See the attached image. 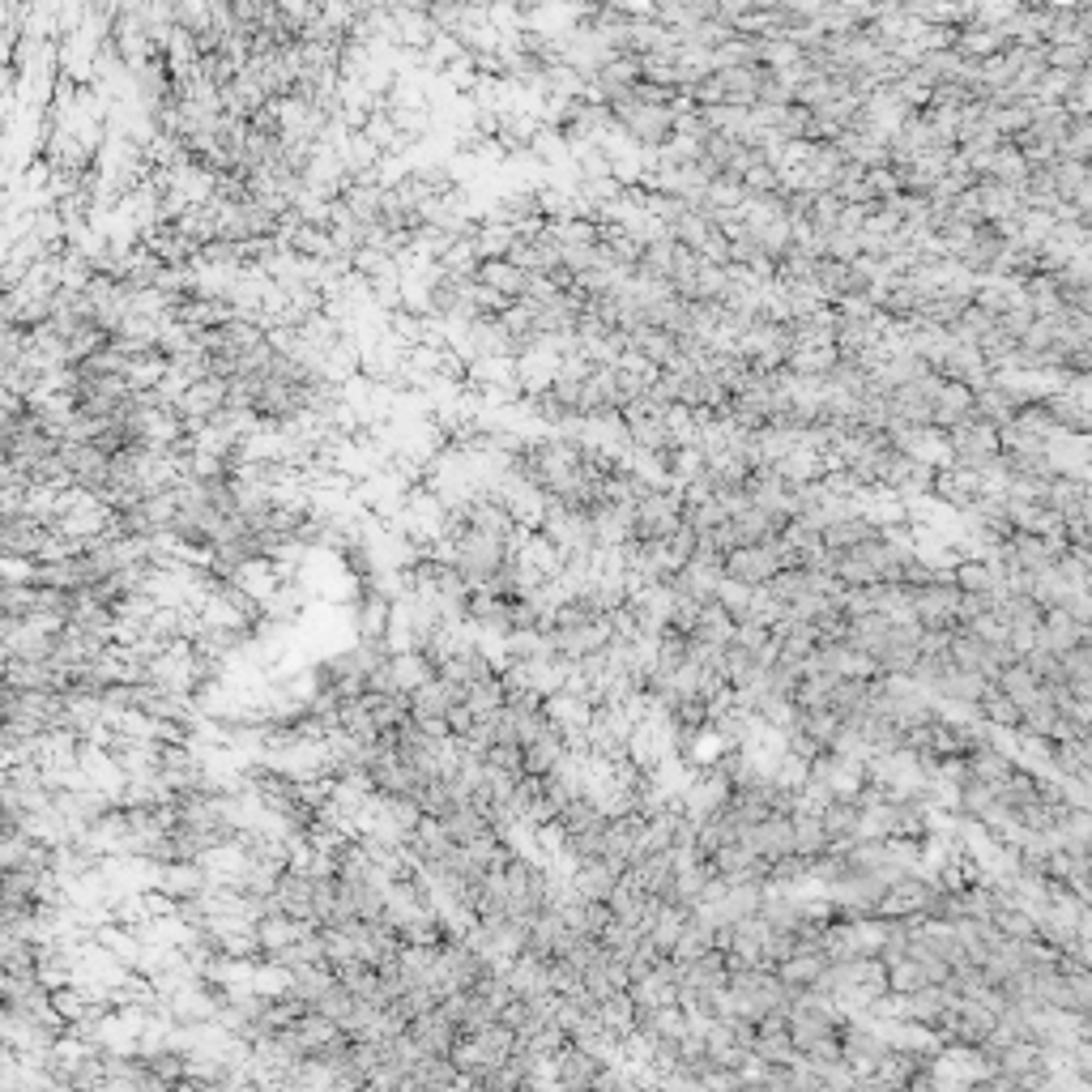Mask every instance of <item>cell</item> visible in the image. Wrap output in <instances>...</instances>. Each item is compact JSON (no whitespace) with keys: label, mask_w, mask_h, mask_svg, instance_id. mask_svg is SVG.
Masks as SVG:
<instances>
[{"label":"cell","mask_w":1092,"mask_h":1092,"mask_svg":"<svg viewBox=\"0 0 1092 1092\" xmlns=\"http://www.w3.org/2000/svg\"><path fill=\"white\" fill-rule=\"evenodd\" d=\"M688 521V503L675 487H648L632 503V538L641 543H666Z\"/></svg>","instance_id":"6da1fadb"},{"label":"cell","mask_w":1092,"mask_h":1092,"mask_svg":"<svg viewBox=\"0 0 1092 1092\" xmlns=\"http://www.w3.org/2000/svg\"><path fill=\"white\" fill-rule=\"evenodd\" d=\"M918 657H922V632H918V623H900L893 619L888 623V632H884V641L875 648V670L879 675H913V666H918Z\"/></svg>","instance_id":"7a4b0ae2"},{"label":"cell","mask_w":1092,"mask_h":1092,"mask_svg":"<svg viewBox=\"0 0 1092 1092\" xmlns=\"http://www.w3.org/2000/svg\"><path fill=\"white\" fill-rule=\"evenodd\" d=\"M602 1067H606V1063L597 1058L594 1049L563 1042L555 1049V1058H550V1084H555V1089H594Z\"/></svg>","instance_id":"3957f363"},{"label":"cell","mask_w":1092,"mask_h":1092,"mask_svg":"<svg viewBox=\"0 0 1092 1092\" xmlns=\"http://www.w3.org/2000/svg\"><path fill=\"white\" fill-rule=\"evenodd\" d=\"M739 841L751 849V853H760L764 862H773V858H786V853H794V824H790V815H764L760 824H751L743 828V837Z\"/></svg>","instance_id":"277c9868"},{"label":"cell","mask_w":1092,"mask_h":1092,"mask_svg":"<svg viewBox=\"0 0 1092 1092\" xmlns=\"http://www.w3.org/2000/svg\"><path fill=\"white\" fill-rule=\"evenodd\" d=\"M1080 641H1092L1089 623H1076L1063 606H1049V610H1042V623H1038V632H1033V645L1049 648V653L1058 657L1063 648L1080 645Z\"/></svg>","instance_id":"5b68a950"},{"label":"cell","mask_w":1092,"mask_h":1092,"mask_svg":"<svg viewBox=\"0 0 1092 1092\" xmlns=\"http://www.w3.org/2000/svg\"><path fill=\"white\" fill-rule=\"evenodd\" d=\"M824 969H828V956L815 951V947H798V951H790L786 960L773 964V973L781 978L786 991H811V986H820Z\"/></svg>","instance_id":"8992f818"},{"label":"cell","mask_w":1092,"mask_h":1092,"mask_svg":"<svg viewBox=\"0 0 1092 1092\" xmlns=\"http://www.w3.org/2000/svg\"><path fill=\"white\" fill-rule=\"evenodd\" d=\"M820 538H824V550H853V546L871 543V538H884V525H875V521L858 508V512H849V517L828 521V525L820 530Z\"/></svg>","instance_id":"52a82bcc"},{"label":"cell","mask_w":1092,"mask_h":1092,"mask_svg":"<svg viewBox=\"0 0 1092 1092\" xmlns=\"http://www.w3.org/2000/svg\"><path fill=\"white\" fill-rule=\"evenodd\" d=\"M820 820H824V833H828L833 845L862 837V806H858V798H833V802H824Z\"/></svg>","instance_id":"ba28073f"},{"label":"cell","mask_w":1092,"mask_h":1092,"mask_svg":"<svg viewBox=\"0 0 1092 1092\" xmlns=\"http://www.w3.org/2000/svg\"><path fill=\"white\" fill-rule=\"evenodd\" d=\"M615 884H619V875H615L602 858H597V862H577V866L568 871V888L577 896H585V900H610Z\"/></svg>","instance_id":"9c48e42d"},{"label":"cell","mask_w":1092,"mask_h":1092,"mask_svg":"<svg viewBox=\"0 0 1092 1092\" xmlns=\"http://www.w3.org/2000/svg\"><path fill=\"white\" fill-rule=\"evenodd\" d=\"M994 688H998L1003 695H1011V700H1016V704L1024 708V704H1033V700L1042 695L1045 683L1038 679V675H1033V670H1029V666H1024V662H1020V657H1016L1011 666H1003V670H998Z\"/></svg>","instance_id":"30bf717a"},{"label":"cell","mask_w":1092,"mask_h":1092,"mask_svg":"<svg viewBox=\"0 0 1092 1092\" xmlns=\"http://www.w3.org/2000/svg\"><path fill=\"white\" fill-rule=\"evenodd\" d=\"M790 824H794V853H802V858H820V853L833 845L828 841V833H824L820 811L798 806V811H790Z\"/></svg>","instance_id":"8fae6325"},{"label":"cell","mask_w":1092,"mask_h":1092,"mask_svg":"<svg viewBox=\"0 0 1092 1092\" xmlns=\"http://www.w3.org/2000/svg\"><path fill=\"white\" fill-rule=\"evenodd\" d=\"M978 717L986 721V726H994V730H1016L1020 726V704L1011 700V695H1003L994 683H986V692L978 695Z\"/></svg>","instance_id":"7c38bea8"},{"label":"cell","mask_w":1092,"mask_h":1092,"mask_svg":"<svg viewBox=\"0 0 1092 1092\" xmlns=\"http://www.w3.org/2000/svg\"><path fill=\"white\" fill-rule=\"evenodd\" d=\"M597 1020H602V1029L615 1033V1038L632 1033V1024H636V1003H632V994L615 991V994H606V998H597Z\"/></svg>","instance_id":"4fadbf2b"},{"label":"cell","mask_w":1092,"mask_h":1092,"mask_svg":"<svg viewBox=\"0 0 1092 1092\" xmlns=\"http://www.w3.org/2000/svg\"><path fill=\"white\" fill-rule=\"evenodd\" d=\"M751 1058H755V1063H794L798 1049L786 1029H764V1033H755V1042H751Z\"/></svg>","instance_id":"5bb4252c"},{"label":"cell","mask_w":1092,"mask_h":1092,"mask_svg":"<svg viewBox=\"0 0 1092 1092\" xmlns=\"http://www.w3.org/2000/svg\"><path fill=\"white\" fill-rule=\"evenodd\" d=\"M717 602H721V610L735 619V623H743L747 615H751V602H755V590L751 585H743V581H726L721 577V585H717Z\"/></svg>","instance_id":"9a60e30c"},{"label":"cell","mask_w":1092,"mask_h":1092,"mask_svg":"<svg viewBox=\"0 0 1092 1092\" xmlns=\"http://www.w3.org/2000/svg\"><path fill=\"white\" fill-rule=\"evenodd\" d=\"M918 986H926V973L918 969V960L900 956V960L888 964V991L893 994H913Z\"/></svg>","instance_id":"2e32d148"}]
</instances>
